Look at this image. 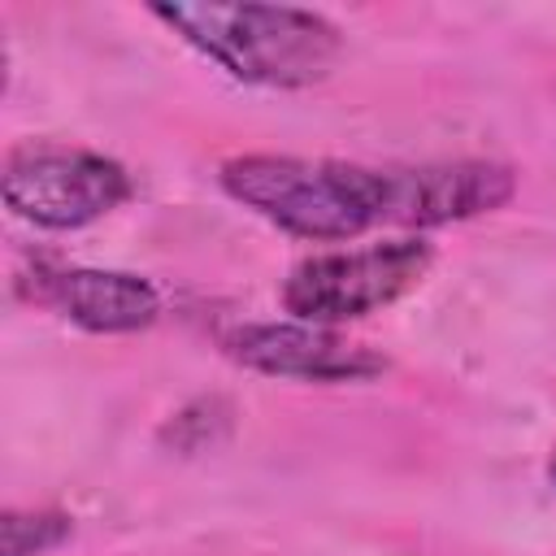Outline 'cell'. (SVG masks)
Instances as JSON below:
<instances>
[{
  "mask_svg": "<svg viewBox=\"0 0 556 556\" xmlns=\"http://www.w3.org/2000/svg\"><path fill=\"white\" fill-rule=\"evenodd\" d=\"M39 300H52L74 326L91 334H135L161 317V291L122 269H61L43 278Z\"/></svg>",
  "mask_w": 556,
  "mask_h": 556,
  "instance_id": "cell-6",
  "label": "cell"
},
{
  "mask_svg": "<svg viewBox=\"0 0 556 556\" xmlns=\"http://www.w3.org/2000/svg\"><path fill=\"white\" fill-rule=\"evenodd\" d=\"M4 534V556H43L70 539V517L65 513H17L9 508L0 517Z\"/></svg>",
  "mask_w": 556,
  "mask_h": 556,
  "instance_id": "cell-7",
  "label": "cell"
},
{
  "mask_svg": "<svg viewBox=\"0 0 556 556\" xmlns=\"http://www.w3.org/2000/svg\"><path fill=\"white\" fill-rule=\"evenodd\" d=\"M547 478H552V486H556V452H552V460H547Z\"/></svg>",
  "mask_w": 556,
  "mask_h": 556,
  "instance_id": "cell-8",
  "label": "cell"
},
{
  "mask_svg": "<svg viewBox=\"0 0 556 556\" xmlns=\"http://www.w3.org/2000/svg\"><path fill=\"white\" fill-rule=\"evenodd\" d=\"M130 200V174L87 148H17L4 165V204L43 226L78 230Z\"/></svg>",
  "mask_w": 556,
  "mask_h": 556,
  "instance_id": "cell-4",
  "label": "cell"
},
{
  "mask_svg": "<svg viewBox=\"0 0 556 556\" xmlns=\"http://www.w3.org/2000/svg\"><path fill=\"white\" fill-rule=\"evenodd\" d=\"M222 348L243 369L300 382H369L387 374V356L308 321H248L222 334Z\"/></svg>",
  "mask_w": 556,
  "mask_h": 556,
  "instance_id": "cell-5",
  "label": "cell"
},
{
  "mask_svg": "<svg viewBox=\"0 0 556 556\" xmlns=\"http://www.w3.org/2000/svg\"><path fill=\"white\" fill-rule=\"evenodd\" d=\"M434 252L421 239H387L352 252H321L300 261L282 282V308L308 326H339L369 317L413 291Z\"/></svg>",
  "mask_w": 556,
  "mask_h": 556,
  "instance_id": "cell-3",
  "label": "cell"
},
{
  "mask_svg": "<svg viewBox=\"0 0 556 556\" xmlns=\"http://www.w3.org/2000/svg\"><path fill=\"white\" fill-rule=\"evenodd\" d=\"M222 191L295 239L339 243L374 226L413 230V169H369L352 161L235 156L222 165Z\"/></svg>",
  "mask_w": 556,
  "mask_h": 556,
  "instance_id": "cell-1",
  "label": "cell"
},
{
  "mask_svg": "<svg viewBox=\"0 0 556 556\" xmlns=\"http://www.w3.org/2000/svg\"><path fill=\"white\" fill-rule=\"evenodd\" d=\"M182 43L204 52L230 78L252 87H313L321 83L339 52L343 35L330 17L291 4H217V0H174L148 9Z\"/></svg>",
  "mask_w": 556,
  "mask_h": 556,
  "instance_id": "cell-2",
  "label": "cell"
}]
</instances>
